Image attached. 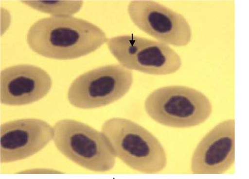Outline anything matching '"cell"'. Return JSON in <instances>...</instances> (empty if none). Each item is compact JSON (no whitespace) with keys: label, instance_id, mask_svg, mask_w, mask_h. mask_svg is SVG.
<instances>
[{"label":"cell","instance_id":"obj_1","mask_svg":"<svg viewBox=\"0 0 249 179\" xmlns=\"http://www.w3.org/2000/svg\"><path fill=\"white\" fill-rule=\"evenodd\" d=\"M99 27L71 16H50L35 22L29 30L27 42L36 53L58 60L87 55L107 41Z\"/></svg>","mask_w":249,"mask_h":179},{"label":"cell","instance_id":"obj_2","mask_svg":"<svg viewBox=\"0 0 249 179\" xmlns=\"http://www.w3.org/2000/svg\"><path fill=\"white\" fill-rule=\"evenodd\" d=\"M102 132L116 156L131 168L155 174L167 164L164 149L150 132L129 119L115 117L105 122Z\"/></svg>","mask_w":249,"mask_h":179},{"label":"cell","instance_id":"obj_3","mask_svg":"<svg viewBox=\"0 0 249 179\" xmlns=\"http://www.w3.org/2000/svg\"><path fill=\"white\" fill-rule=\"evenodd\" d=\"M144 107L157 123L174 128H189L206 122L212 113L209 99L196 89L172 85L159 88L146 98Z\"/></svg>","mask_w":249,"mask_h":179},{"label":"cell","instance_id":"obj_4","mask_svg":"<svg viewBox=\"0 0 249 179\" xmlns=\"http://www.w3.org/2000/svg\"><path fill=\"white\" fill-rule=\"evenodd\" d=\"M53 128L55 146L71 161L96 172L115 166L117 157L102 132L70 119L59 121Z\"/></svg>","mask_w":249,"mask_h":179},{"label":"cell","instance_id":"obj_5","mask_svg":"<svg viewBox=\"0 0 249 179\" xmlns=\"http://www.w3.org/2000/svg\"><path fill=\"white\" fill-rule=\"evenodd\" d=\"M133 81L132 71L121 65L102 66L77 78L69 88L68 99L80 109L104 107L123 98Z\"/></svg>","mask_w":249,"mask_h":179},{"label":"cell","instance_id":"obj_6","mask_svg":"<svg viewBox=\"0 0 249 179\" xmlns=\"http://www.w3.org/2000/svg\"><path fill=\"white\" fill-rule=\"evenodd\" d=\"M107 45L121 65L153 75H166L178 71L182 65L178 53L167 44L134 35L110 38Z\"/></svg>","mask_w":249,"mask_h":179},{"label":"cell","instance_id":"obj_7","mask_svg":"<svg viewBox=\"0 0 249 179\" xmlns=\"http://www.w3.org/2000/svg\"><path fill=\"white\" fill-rule=\"evenodd\" d=\"M127 11L138 28L161 43L184 47L191 41V29L186 18L167 7L149 0H133Z\"/></svg>","mask_w":249,"mask_h":179},{"label":"cell","instance_id":"obj_8","mask_svg":"<svg viewBox=\"0 0 249 179\" xmlns=\"http://www.w3.org/2000/svg\"><path fill=\"white\" fill-rule=\"evenodd\" d=\"M53 128L41 119L24 118L0 128V161L7 163L28 158L53 139Z\"/></svg>","mask_w":249,"mask_h":179},{"label":"cell","instance_id":"obj_9","mask_svg":"<svg viewBox=\"0 0 249 179\" xmlns=\"http://www.w3.org/2000/svg\"><path fill=\"white\" fill-rule=\"evenodd\" d=\"M235 161V121L221 122L210 131L197 146L191 160L195 174H224Z\"/></svg>","mask_w":249,"mask_h":179},{"label":"cell","instance_id":"obj_10","mask_svg":"<svg viewBox=\"0 0 249 179\" xmlns=\"http://www.w3.org/2000/svg\"><path fill=\"white\" fill-rule=\"evenodd\" d=\"M51 78L43 69L20 65L2 70L0 75V101L9 106H22L38 101L50 92Z\"/></svg>","mask_w":249,"mask_h":179},{"label":"cell","instance_id":"obj_11","mask_svg":"<svg viewBox=\"0 0 249 179\" xmlns=\"http://www.w3.org/2000/svg\"><path fill=\"white\" fill-rule=\"evenodd\" d=\"M27 6L53 16H71L81 9L83 2L79 1H24Z\"/></svg>","mask_w":249,"mask_h":179}]
</instances>
